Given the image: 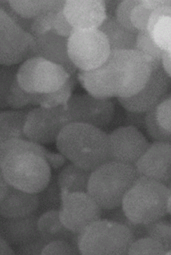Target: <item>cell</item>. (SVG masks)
<instances>
[{"mask_svg": "<svg viewBox=\"0 0 171 255\" xmlns=\"http://www.w3.org/2000/svg\"><path fill=\"white\" fill-rule=\"evenodd\" d=\"M166 253L164 247L159 242L145 237L132 242L128 255H166Z\"/></svg>", "mask_w": 171, "mask_h": 255, "instance_id": "4dcf8cb0", "label": "cell"}, {"mask_svg": "<svg viewBox=\"0 0 171 255\" xmlns=\"http://www.w3.org/2000/svg\"><path fill=\"white\" fill-rule=\"evenodd\" d=\"M145 114V127L150 137L154 141L171 143V95Z\"/></svg>", "mask_w": 171, "mask_h": 255, "instance_id": "ffe728a7", "label": "cell"}, {"mask_svg": "<svg viewBox=\"0 0 171 255\" xmlns=\"http://www.w3.org/2000/svg\"><path fill=\"white\" fill-rule=\"evenodd\" d=\"M9 189V185H8L5 181L1 173V171L0 170V202H1L2 200L5 197Z\"/></svg>", "mask_w": 171, "mask_h": 255, "instance_id": "60d3db41", "label": "cell"}, {"mask_svg": "<svg viewBox=\"0 0 171 255\" xmlns=\"http://www.w3.org/2000/svg\"><path fill=\"white\" fill-rule=\"evenodd\" d=\"M133 241L126 226L112 220L99 219L79 234L78 249L82 255H128Z\"/></svg>", "mask_w": 171, "mask_h": 255, "instance_id": "5b68a950", "label": "cell"}, {"mask_svg": "<svg viewBox=\"0 0 171 255\" xmlns=\"http://www.w3.org/2000/svg\"><path fill=\"white\" fill-rule=\"evenodd\" d=\"M78 78L89 95L101 99L118 98L122 78L117 67L110 58L98 68L81 71Z\"/></svg>", "mask_w": 171, "mask_h": 255, "instance_id": "9a60e30c", "label": "cell"}, {"mask_svg": "<svg viewBox=\"0 0 171 255\" xmlns=\"http://www.w3.org/2000/svg\"><path fill=\"white\" fill-rule=\"evenodd\" d=\"M26 115L22 111L0 113V147L11 139L26 138L23 127Z\"/></svg>", "mask_w": 171, "mask_h": 255, "instance_id": "4316f807", "label": "cell"}, {"mask_svg": "<svg viewBox=\"0 0 171 255\" xmlns=\"http://www.w3.org/2000/svg\"><path fill=\"white\" fill-rule=\"evenodd\" d=\"M68 50L70 60L81 71L98 68L111 53L106 36L98 28L75 30L69 37Z\"/></svg>", "mask_w": 171, "mask_h": 255, "instance_id": "52a82bcc", "label": "cell"}, {"mask_svg": "<svg viewBox=\"0 0 171 255\" xmlns=\"http://www.w3.org/2000/svg\"><path fill=\"white\" fill-rule=\"evenodd\" d=\"M65 1H9L11 9L24 19H35L48 11L63 10Z\"/></svg>", "mask_w": 171, "mask_h": 255, "instance_id": "484cf974", "label": "cell"}, {"mask_svg": "<svg viewBox=\"0 0 171 255\" xmlns=\"http://www.w3.org/2000/svg\"><path fill=\"white\" fill-rule=\"evenodd\" d=\"M62 155L82 169L92 171L110 161L108 135L102 129L82 123H70L56 141Z\"/></svg>", "mask_w": 171, "mask_h": 255, "instance_id": "7a4b0ae2", "label": "cell"}, {"mask_svg": "<svg viewBox=\"0 0 171 255\" xmlns=\"http://www.w3.org/2000/svg\"><path fill=\"white\" fill-rule=\"evenodd\" d=\"M62 66L40 57L25 61L16 74L20 89L31 94H48L58 91L71 80Z\"/></svg>", "mask_w": 171, "mask_h": 255, "instance_id": "8992f818", "label": "cell"}, {"mask_svg": "<svg viewBox=\"0 0 171 255\" xmlns=\"http://www.w3.org/2000/svg\"><path fill=\"white\" fill-rule=\"evenodd\" d=\"M147 30L158 48L163 51H171V4L152 12Z\"/></svg>", "mask_w": 171, "mask_h": 255, "instance_id": "44dd1931", "label": "cell"}, {"mask_svg": "<svg viewBox=\"0 0 171 255\" xmlns=\"http://www.w3.org/2000/svg\"><path fill=\"white\" fill-rule=\"evenodd\" d=\"M167 210H168V212L169 215H171V196L170 197L168 200V202H167Z\"/></svg>", "mask_w": 171, "mask_h": 255, "instance_id": "ee69618b", "label": "cell"}, {"mask_svg": "<svg viewBox=\"0 0 171 255\" xmlns=\"http://www.w3.org/2000/svg\"><path fill=\"white\" fill-rule=\"evenodd\" d=\"M15 253L7 242L0 237V255H14Z\"/></svg>", "mask_w": 171, "mask_h": 255, "instance_id": "b9f144b4", "label": "cell"}, {"mask_svg": "<svg viewBox=\"0 0 171 255\" xmlns=\"http://www.w3.org/2000/svg\"><path fill=\"white\" fill-rule=\"evenodd\" d=\"M139 177L134 166L108 161L91 171L87 193L102 210H115Z\"/></svg>", "mask_w": 171, "mask_h": 255, "instance_id": "277c9868", "label": "cell"}, {"mask_svg": "<svg viewBox=\"0 0 171 255\" xmlns=\"http://www.w3.org/2000/svg\"><path fill=\"white\" fill-rule=\"evenodd\" d=\"M38 218L31 215L23 218L11 219L6 224V232L11 241L16 245L23 246L40 237Z\"/></svg>", "mask_w": 171, "mask_h": 255, "instance_id": "cb8c5ba5", "label": "cell"}, {"mask_svg": "<svg viewBox=\"0 0 171 255\" xmlns=\"http://www.w3.org/2000/svg\"><path fill=\"white\" fill-rule=\"evenodd\" d=\"M39 205L38 196L20 191L9 186L5 197L0 202V215L11 220L33 215Z\"/></svg>", "mask_w": 171, "mask_h": 255, "instance_id": "d6986e66", "label": "cell"}, {"mask_svg": "<svg viewBox=\"0 0 171 255\" xmlns=\"http://www.w3.org/2000/svg\"><path fill=\"white\" fill-rule=\"evenodd\" d=\"M10 18V16L7 13V12L0 7V28H1L3 25L5 23L8 19Z\"/></svg>", "mask_w": 171, "mask_h": 255, "instance_id": "7bdbcfd3", "label": "cell"}, {"mask_svg": "<svg viewBox=\"0 0 171 255\" xmlns=\"http://www.w3.org/2000/svg\"><path fill=\"white\" fill-rule=\"evenodd\" d=\"M74 30L75 29L71 26L65 18L63 10L58 12L51 31L69 38Z\"/></svg>", "mask_w": 171, "mask_h": 255, "instance_id": "8d00e7d4", "label": "cell"}, {"mask_svg": "<svg viewBox=\"0 0 171 255\" xmlns=\"http://www.w3.org/2000/svg\"><path fill=\"white\" fill-rule=\"evenodd\" d=\"M108 135L110 161L135 166L150 144L143 133L133 126L119 128Z\"/></svg>", "mask_w": 171, "mask_h": 255, "instance_id": "4fadbf2b", "label": "cell"}, {"mask_svg": "<svg viewBox=\"0 0 171 255\" xmlns=\"http://www.w3.org/2000/svg\"><path fill=\"white\" fill-rule=\"evenodd\" d=\"M66 105L51 108L39 107L29 112L23 127L26 139L40 144L56 141L62 129L72 123Z\"/></svg>", "mask_w": 171, "mask_h": 255, "instance_id": "9c48e42d", "label": "cell"}, {"mask_svg": "<svg viewBox=\"0 0 171 255\" xmlns=\"http://www.w3.org/2000/svg\"><path fill=\"white\" fill-rule=\"evenodd\" d=\"M37 226L40 237L48 243L53 241L63 240L78 248L79 235L70 231L61 223L59 211L52 210L44 213L38 219Z\"/></svg>", "mask_w": 171, "mask_h": 255, "instance_id": "7402d4cb", "label": "cell"}, {"mask_svg": "<svg viewBox=\"0 0 171 255\" xmlns=\"http://www.w3.org/2000/svg\"><path fill=\"white\" fill-rule=\"evenodd\" d=\"M63 12L75 30L98 28L107 16L106 3L99 0L65 1Z\"/></svg>", "mask_w": 171, "mask_h": 255, "instance_id": "e0dca14e", "label": "cell"}, {"mask_svg": "<svg viewBox=\"0 0 171 255\" xmlns=\"http://www.w3.org/2000/svg\"><path fill=\"white\" fill-rule=\"evenodd\" d=\"M171 188L153 179L139 177L125 195L122 210L133 223L147 225L168 215L167 202Z\"/></svg>", "mask_w": 171, "mask_h": 255, "instance_id": "3957f363", "label": "cell"}, {"mask_svg": "<svg viewBox=\"0 0 171 255\" xmlns=\"http://www.w3.org/2000/svg\"><path fill=\"white\" fill-rule=\"evenodd\" d=\"M138 0H128L119 3L115 10V18L118 22L127 30L138 33L139 31L133 27L131 22V12Z\"/></svg>", "mask_w": 171, "mask_h": 255, "instance_id": "d6a6232c", "label": "cell"}, {"mask_svg": "<svg viewBox=\"0 0 171 255\" xmlns=\"http://www.w3.org/2000/svg\"><path fill=\"white\" fill-rule=\"evenodd\" d=\"M136 50L143 53L152 61L154 69L161 65L164 51L154 43L147 30L139 32L137 36Z\"/></svg>", "mask_w": 171, "mask_h": 255, "instance_id": "f1b7e54d", "label": "cell"}, {"mask_svg": "<svg viewBox=\"0 0 171 255\" xmlns=\"http://www.w3.org/2000/svg\"><path fill=\"white\" fill-rule=\"evenodd\" d=\"M140 177L159 182L171 188V144L154 141L135 165Z\"/></svg>", "mask_w": 171, "mask_h": 255, "instance_id": "2e32d148", "label": "cell"}, {"mask_svg": "<svg viewBox=\"0 0 171 255\" xmlns=\"http://www.w3.org/2000/svg\"><path fill=\"white\" fill-rule=\"evenodd\" d=\"M163 69L169 77H171V51H164L161 58Z\"/></svg>", "mask_w": 171, "mask_h": 255, "instance_id": "ab89813d", "label": "cell"}, {"mask_svg": "<svg viewBox=\"0 0 171 255\" xmlns=\"http://www.w3.org/2000/svg\"><path fill=\"white\" fill-rule=\"evenodd\" d=\"M91 171L82 169L73 164L64 167L58 175V184L60 190L69 192H87Z\"/></svg>", "mask_w": 171, "mask_h": 255, "instance_id": "d4e9b609", "label": "cell"}, {"mask_svg": "<svg viewBox=\"0 0 171 255\" xmlns=\"http://www.w3.org/2000/svg\"><path fill=\"white\" fill-rule=\"evenodd\" d=\"M112 218L113 219L112 220L122 224L129 229L134 238V241L140 239L141 238L147 237L145 225L133 223L125 216L122 210L116 212L114 215L112 216Z\"/></svg>", "mask_w": 171, "mask_h": 255, "instance_id": "e575fe53", "label": "cell"}, {"mask_svg": "<svg viewBox=\"0 0 171 255\" xmlns=\"http://www.w3.org/2000/svg\"><path fill=\"white\" fill-rule=\"evenodd\" d=\"M35 44V37L10 16L0 28V65H16L33 57Z\"/></svg>", "mask_w": 171, "mask_h": 255, "instance_id": "7c38bea8", "label": "cell"}, {"mask_svg": "<svg viewBox=\"0 0 171 255\" xmlns=\"http://www.w3.org/2000/svg\"><path fill=\"white\" fill-rule=\"evenodd\" d=\"M16 74L9 71H0V106H7V100L12 82L16 78Z\"/></svg>", "mask_w": 171, "mask_h": 255, "instance_id": "d590c367", "label": "cell"}, {"mask_svg": "<svg viewBox=\"0 0 171 255\" xmlns=\"http://www.w3.org/2000/svg\"><path fill=\"white\" fill-rule=\"evenodd\" d=\"M145 227L147 237L159 242L167 252L171 250V225L168 220L162 219Z\"/></svg>", "mask_w": 171, "mask_h": 255, "instance_id": "f546056e", "label": "cell"}, {"mask_svg": "<svg viewBox=\"0 0 171 255\" xmlns=\"http://www.w3.org/2000/svg\"><path fill=\"white\" fill-rule=\"evenodd\" d=\"M47 149L26 138L12 139L0 147V170L14 189L37 194L51 178V168L45 158Z\"/></svg>", "mask_w": 171, "mask_h": 255, "instance_id": "6da1fadb", "label": "cell"}, {"mask_svg": "<svg viewBox=\"0 0 171 255\" xmlns=\"http://www.w3.org/2000/svg\"><path fill=\"white\" fill-rule=\"evenodd\" d=\"M109 58L122 75V89L118 98H130L138 94L151 76L154 69L152 61L136 49L111 51Z\"/></svg>", "mask_w": 171, "mask_h": 255, "instance_id": "ba28073f", "label": "cell"}, {"mask_svg": "<svg viewBox=\"0 0 171 255\" xmlns=\"http://www.w3.org/2000/svg\"><path fill=\"white\" fill-rule=\"evenodd\" d=\"M45 158L51 168L57 169L63 166L67 161L66 158L61 153H54L47 149Z\"/></svg>", "mask_w": 171, "mask_h": 255, "instance_id": "f35d334b", "label": "cell"}, {"mask_svg": "<svg viewBox=\"0 0 171 255\" xmlns=\"http://www.w3.org/2000/svg\"><path fill=\"white\" fill-rule=\"evenodd\" d=\"M171 77L162 64L154 69L147 85L138 94L128 98H118L125 110L134 114H146L156 107L170 94Z\"/></svg>", "mask_w": 171, "mask_h": 255, "instance_id": "5bb4252c", "label": "cell"}, {"mask_svg": "<svg viewBox=\"0 0 171 255\" xmlns=\"http://www.w3.org/2000/svg\"><path fill=\"white\" fill-rule=\"evenodd\" d=\"M61 223L70 231L79 235L87 226L99 219L102 208L87 192H69L61 190Z\"/></svg>", "mask_w": 171, "mask_h": 255, "instance_id": "30bf717a", "label": "cell"}, {"mask_svg": "<svg viewBox=\"0 0 171 255\" xmlns=\"http://www.w3.org/2000/svg\"><path fill=\"white\" fill-rule=\"evenodd\" d=\"M59 12L48 11L33 19L31 24V34L33 36L36 37L43 34L45 32L51 31L52 30L56 15Z\"/></svg>", "mask_w": 171, "mask_h": 255, "instance_id": "1f68e13d", "label": "cell"}, {"mask_svg": "<svg viewBox=\"0 0 171 255\" xmlns=\"http://www.w3.org/2000/svg\"><path fill=\"white\" fill-rule=\"evenodd\" d=\"M98 29L106 36L111 52L136 49L138 33L124 27L118 22L115 16L107 15L105 20Z\"/></svg>", "mask_w": 171, "mask_h": 255, "instance_id": "603a6c76", "label": "cell"}, {"mask_svg": "<svg viewBox=\"0 0 171 255\" xmlns=\"http://www.w3.org/2000/svg\"><path fill=\"white\" fill-rule=\"evenodd\" d=\"M68 39L52 31L35 37L33 57H40L64 68L71 76L77 68L70 60L68 50Z\"/></svg>", "mask_w": 171, "mask_h": 255, "instance_id": "ac0fdd59", "label": "cell"}, {"mask_svg": "<svg viewBox=\"0 0 171 255\" xmlns=\"http://www.w3.org/2000/svg\"><path fill=\"white\" fill-rule=\"evenodd\" d=\"M71 122L91 125L102 129L109 124L115 112L110 99H101L89 94L71 96L67 104Z\"/></svg>", "mask_w": 171, "mask_h": 255, "instance_id": "8fae6325", "label": "cell"}, {"mask_svg": "<svg viewBox=\"0 0 171 255\" xmlns=\"http://www.w3.org/2000/svg\"><path fill=\"white\" fill-rule=\"evenodd\" d=\"M169 1H138L131 12V22L133 27L139 31L147 30L152 12L163 5L171 4Z\"/></svg>", "mask_w": 171, "mask_h": 255, "instance_id": "83f0119b", "label": "cell"}, {"mask_svg": "<svg viewBox=\"0 0 171 255\" xmlns=\"http://www.w3.org/2000/svg\"><path fill=\"white\" fill-rule=\"evenodd\" d=\"M41 237L31 244L22 246L20 254L24 255H41L44 247L48 244Z\"/></svg>", "mask_w": 171, "mask_h": 255, "instance_id": "74e56055", "label": "cell"}, {"mask_svg": "<svg viewBox=\"0 0 171 255\" xmlns=\"http://www.w3.org/2000/svg\"><path fill=\"white\" fill-rule=\"evenodd\" d=\"M79 253L69 242L63 240H56L49 242L41 252V255H77Z\"/></svg>", "mask_w": 171, "mask_h": 255, "instance_id": "836d02e7", "label": "cell"}]
</instances>
